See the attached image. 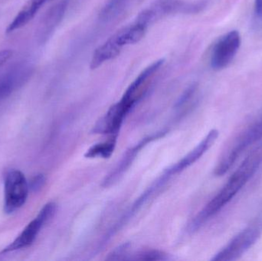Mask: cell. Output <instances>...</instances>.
<instances>
[{
    "label": "cell",
    "mask_w": 262,
    "mask_h": 261,
    "mask_svg": "<svg viewBox=\"0 0 262 261\" xmlns=\"http://www.w3.org/2000/svg\"><path fill=\"white\" fill-rule=\"evenodd\" d=\"M261 163L262 144L249 153L216 196L197 215L192 222V230L200 228L225 208L253 177Z\"/></svg>",
    "instance_id": "cell-1"
},
{
    "label": "cell",
    "mask_w": 262,
    "mask_h": 261,
    "mask_svg": "<svg viewBox=\"0 0 262 261\" xmlns=\"http://www.w3.org/2000/svg\"><path fill=\"white\" fill-rule=\"evenodd\" d=\"M261 138L262 116L241 130L226 146L215 167V176L226 174L243 153Z\"/></svg>",
    "instance_id": "cell-2"
},
{
    "label": "cell",
    "mask_w": 262,
    "mask_h": 261,
    "mask_svg": "<svg viewBox=\"0 0 262 261\" xmlns=\"http://www.w3.org/2000/svg\"><path fill=\"white\" fill-rule=\"evenodd\" d=\"M262 235V209L246 228L233 238L212 259L214 261L238 260L246 254Z\"/></svg>",
    "instance_id": "cell-3"
},
{
    "label": "cell",
    "mask_w": 262,
    "mask_h": 261,
    "mask_svg": "<svg viewBox=\"0 0 262 261\" xmlns=\"http://www.w3.org/2000/svg\"><path fill=\"white\" fill-rule=\"evenodd\" d=\"M4 182V211L12 214L26 203L29 185L24 174L16 170L8 172Z\"/></svg>",
    "instance_id": "cell-4"
},
{
    "label": "cell",
    "mask_w": 262,
    "mask_h": 261,
    "mask_svg": "<svg viewBox=\"0 0 262 261\" xmlns=\"http://www.w3.org/2000/svg\"><path fill=\"white\" fill-rule=\"evenodd\" d=\"M242 38L239 32L230 31L217 41L211 55V67L215 70L227 67L236 56L241 47Z\"/></svg>",
    "instance_id": "cell-5"
},
{
    "label": "cell",
    "mask_w": 262,
    "mask_h": 261,
    "mask_svg": "<svg viewBox=\"0 0 262 261\" xmlns=\"http://www.w3.org/2000/svg\"><path fill=\"white\" fill-rule=\"evenodd\" d=\"M56 208V205L54 202L46 204L38 216L24 228L21 234L10 245L3 250V253L23 249L32 245L43 226L53 217Z\"/></svg>",
    "instance_id": "cell-6"
},
{
    "label": "cell",
    "mask_w": 262,
    "mask_h": 261,
    "mask_svg": "<svg viewBox=\"0 0 262 261\" xmlns=\"http://www.w3.org/2000/svg\"><path fill=\"white\" fill-rule=\"evenodd\" d=\"M200 3H191L182 0H160L141 12L149 25L157 20L173 14H190L197 12L202 7Z\"/></svg>",
    "instance_id": "cell-7"
},
{
    "label": "cell",
    "mask_w": 262,
    "mask_h": 261,
    "mask_svg": "<svg viewBox=\"0 0 262 261\" xmlns=\"http://www.w3.org/2000/svg\"><path fill=\"white\" fill-rule=\"evenodd\" d=\"M163 64L164 59L157 60L146 67L131 83L121 100L133 108L146 94Z\"/></svg>",
    "instance_id": "cell-8"
},
{
    "label": "cell",
    "mask_w": 262,
    "mask_h": 261,
    "mask_svg": "<svg viewBox=\"0 0 262 261\" xmlns=\"http://www.w3.org/2000/svg\"><path fill=\"white\" fill-rule=\"evenodd\" d=\"M166 133V131L163 130V131L158 132V133H154V134L150 135V136H146V137L143 138L142 140H140L138 144H136L134 147H131L130 149L127 150L116 167L107 175V176H106L105 179L103 181L102 186L107 188V187L112 186V185H115L116 182H118V181L121 179L124 173L130 168L140 150L143 147H146L149 143L163 137Z\"/></svg>",
    "instance_id": "cell-9"
},
{
    "label": "cell",
    "mask_w": 262,
    "mask_h": 261,
    "mask_svg": "<svg viewBox=\"0 0 262 261\" xmlns=\"http://www.w3.org/2000/svg\"><path fill=\"white\" fill-rule=\"evenodd\" d=\"M130 111V109L122 101H118L112 105L104 116L98 121L92 132L96 134L118 136L124 118Z\"/></svg>",
    "instance_id": "cell-10"
},
{
    "label": "cell",
    "mask_w": 262,
    "mask_h": 261,
    "mask_svg": "<svg viewBox=\"0 0 262 261\" xmlns=\"http://www.w3.org/2000/svg\"><path fill=\"white\" fill-rule=\"evenodd\" d=\"M219 135H220V132L215 129L209 131L206 137L192 151L189 152L181 160L179 161L175 165L169 167L166 171L172 176L183 171L192 164L195 163L214 145L215 141L218 139Z\"/></svg>",
    "instance_id": "cell-11"
},
{
    "label": "cell",
    "mask_w": 262,
    "mask_h": 261,
    "mask_svg": "<svg viewBox=\"0 0 262 261\" xmlns=\"http://www.w3.org/2000/svg\"><path fill=\"white\" fill-rule=\"evenodd\" d=\"M31 70L30 66L21 63L14 66L0 77V102L27 81Z\"/></svg>",
    "instance_id": "cell-12"
},
{
    "label": "cell",
    "mask_w": 262,
    "mask_h": 261,
    "mask_svg": "<svg viewBox=\"0 0 262 261\" xmlns=\"http://www.w3.org/2000/svg\"><path fill=\"white\" fill-rule=\"evenodd\" d=\"M67 0H62L52 6L45 15L40 26V41L45 42L53 33L60 21L62 20L64 12L67 9Z\"/></svg>",
    "instance_id": "cell-13"
},
{
    "label": "cell",
    "mask_w": 262,
    "mask_h": 261,
    "mask_svg": "<svg viewBox=\"0 0 262 261\" xmlns=\"http://www.w3.org/2000/svg\"><path fill=\"white\" fill-rule=\"evenodd\" d=\"M123 48L118 44L113 37H111L107 41L101 44L94 52L91 61V68L96 69L104 63L114 59L121 53Z\"/></svg>",
    "instance_id": "cell-14"
},
{
    "label": "cell",
    "mask_w": 262,
    "mask_h": 261,
    "mask_svg": "<svg viewBox=\"0 0 262 261\" xmlns=\"http://www.w3.org/2000/svg\"><path fill=\"white\" fill-rule=\"evenodd\" d=\"M147 28V26L135 21V22L130 26L118 31L112 37L123 48L140 41L144 36Z\"/></svg>",
    "instance_id": "cell-15"
},
{
    "label": "cell",
    "mask_w": 262,
    "mask_h": 261,
    "mask_svg": "<svg viewBox=\"0 0 262 261\" xmlns=\"http://www.w3.org/2000/svg\"><path fill=\"white\" fill-rule=\"evenodd\" d=\"M117 138H118V136H112L108 140L92 146L86 152L84 156L89 159L98 157L107 159V158L110 157L116 147Z\"/></svg>",
    "instance_id": "cell-16"
},
{
    "label": "cell",
    "mask_w": 262,
    "mask_h": 261,
    "mask_svg": "<svg viewBox=\"0 0 262 261\" xmlns=\"http://www.w3.org/2000/svg\"><path fill=\"white\" fill-rule=\"evenodd\" d=\"M127 0H107L101 12V18L105 21L116 17L125 6Z\"/></svg>",
    "instance_id": "cell-17"
},
{
    "label": "cell",
    "mask_w": 262,
    "mask_h": 261,
    "mask_svg": "<svg viewBox=\"0 0 262 261\" xmlns=\"http://www.w3.org/2000/svg\"><path fill=\"white\" fill-rule=\"evenodd\" d=\"M168 257L166 254L161 251L150 250L139 253L132 260H166Z\"/></svg>",
    "instance_id": "cell-18"
},
{
    "label": "cell",
    "mask_w": 262,
    "mask_h": 261,
    "mask_svg": "<svg viewBox=\"0 0 262 261\" xmlns=\"http://www.w3.org/2000/svg\"><path fill=\"white\" fill-rule=\"evenodd\" d=\"M130 244L126 243L121 245L118 248H115L112 253L108 254L106 260H128L127 254L130 249Z\"/></svg>",
    "instance_id": "cell-19"
},
{
    "label": "cell",
    "mask_w": 262,
    "mask_h": 261,
    "mask_svg": "<svg viewBox=\"0 0 262 261\" xmlns=\"http://www.w3.org/2000/svg\"><path fill=\"white\" fill-rule=\"evenodd\" d=\"M45 183H46L45 176L43 175H37L32 179V182L29 185V188H32L34 192H37L44 186Z\"/></svg>",
    "instance_id": "cell-20"
},
{
    "label": "cell",
    "mask_w": 262,
    "mask_h": 261,
    "mask_svg": "<svg viewBox=\"0 0 262 261\" xmlns=\"http://www.w3.org/2000/svg\"><path fill=\"white\" fill-rule=\"evenodd\" d=\"M12 52L10 50L0 51V67H3L6 61L12 56Z\"/></svg>",
    "instance_id": "cell-21"
},
{
    "label": "cell",
    "mask_w": 262,
    "mask_h": 261,
    "mask_svg": "<svg viewBox=\"0 0 262 261\" xmlns=\"http://www.w3.org/2000/svg\"><path fill=\"white\" fill-rule=\"evenodd\" d=\"M255 15L256 18H262V0H255Z\"/></svg>",
    "instance_id": "cell-22"
}]
</instances>
